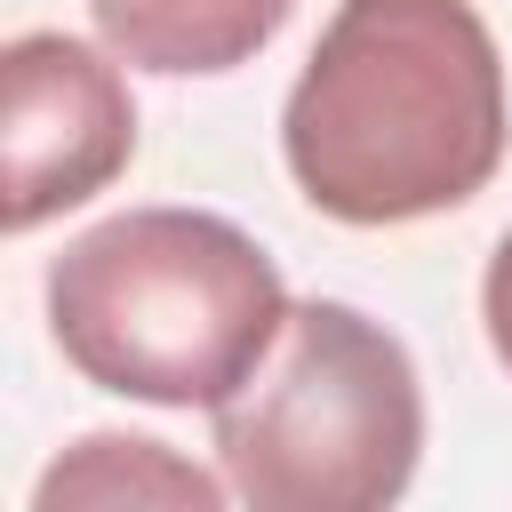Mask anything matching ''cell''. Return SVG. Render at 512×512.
<instances>
[{"mask_svg": "<svg viewBox=\"0 0 512 512\" xmlns=\"http://www.w3.org/2000/svg\"><path fill=\"white\" fill-rule=\"evenodd\" d=\"M504 136V56L472 0H336L280 112L288 176L336 224L464 208Z\"/></svg>", "mask_w": 512, "mask_h": 512, "instance_id": "cell-1", "label": "cell"}, {"mask_svg": "<svg viewBox=\"0 0 512 512\" xmlns=\"http://www.w3.org/2000/svg\"><path fill=\"white\" fill-rule=\"evenodd\" d=\"M56 352L120 400L224 408L288 328L280 264L208 208H128L48 264Z\"/></svg>", "mask_w": 512, "mask_h": 512, "instance_id": "cell-2", "label": "cell"}, {"mask_svg": "<svg viewBox=\"0 0 512 512\" xmlns=\"http://www.w3.org/2000/svg\"><path fill=\"white\" fill-rule=\"evenodd\" d=\"M208 416L216 464L256 512H376L424 456V384L408 344L336 296L288 304L264 368Z\"/></svg>", "mask_w": 512, "mask_h": 512, "instance_id": "cell-3", "label": "cell"}, {"mask_svg": "<svg viewBox=\"0 0 512 512\" xmlns=\"http://www.w3.org/2000/svg\"><path fill=\"white\" fill-rule=\"evenodd\" d=\"M0 152L8 232H32L96 200L136 160V104L120 64L72 32H16L0 48Z\"/></svg>", "mask_w": 512, "mask_h": 512, "instance_id": "cell-4", "label": "cell"}, {"mask_svg": "<svg viewBox=\"0 0 512 512\" xmlns=\"http://www.w3.org/2000/svg\"><path fill=\"white\" fill-rule=\"evenodd\" d=\"M288 8L296 0H136L96 8V32L144 72H232L288 24Z\"/></svg>", "mask_w": 512, "mask_h": 512, "instance_id": "cell-5", "label": "cell"}, {"mask_svg": "<svg viewBox=\"0 0 512 512\" xmlns=\"http://www.w3.org/2000/svg\"><path fill=\"white\" fill-rule=\"evenodd\" d=\"M232 480L184 464L168 440H136V432H88L80 448H64L40 488L32 512H64V504H168V512H216Z\"/></svg>", "mask_w": 512, "mask_h": 512, "instance_id": "cell-6", "label": "cell"}, {"mask_svg": "<svg viewBox=\"0 0 512 512\" xmlns=\"http://www.w3.org/2000/svg\"><path fill=\"white\" fill-rule=\"evenodd\" d=\"M480 320H488L496 360L512 368V232L496 240V256H488V272H480Z\"/></svg>", "mask_w": 512, "mask_h": 512, "instance_id": "cell-7", "label": "cell"}, {"mask_svg": "<svg viewBox=\"0 0 512 512\" xmlns=\"http://www.w3.org/2000/svg\"><path fill=\"white\" fill-rule=\"evenodd\" d=\"M88 8H136V0H88Z\"/></svg>", "mask_w": 512, "mask_h": 512, "instance_id": "cell-8", "label": "cell"}]
</instances>
